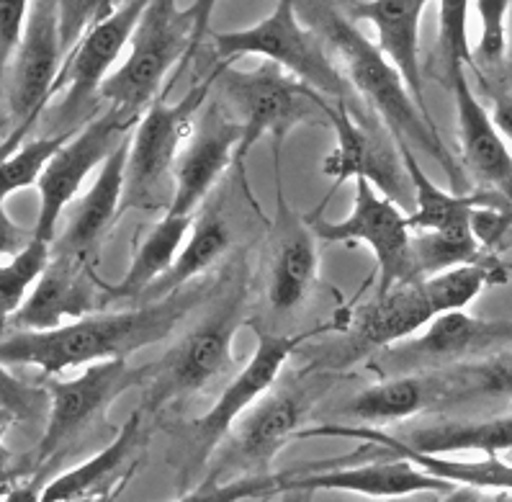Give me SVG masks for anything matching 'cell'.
I'll list each match as a JSON object with an SVG mask.
<instances>
[{"label":"cell","mask_w":512,"mask_h":502,"mask_svg":"<svg viewBox=\"0 0 512 502\" xmlns=\"http://www.w3.org/2000/svg\"><path fill=\"white\" fill-rule=\"evenodd\" d=\"M101 289L91 263L73 255H49L47 268L34 284L21 309L11 317L13 330H55L65 320H80L96 312Z\"/></svg>","instance_id":"2e32d148"},{"label":"cell","mask_w":512,"mask_h":502,"mask_svg":"<svg viewBox=\"0 0 512 502\" xmlns=\"http://www.w3.org/2000/svg\"><path fill=\"white\" fill-rule=\"evenodd\" d=\"M147 376H150V363L132 369L129 358H111V361L88 363V369L75 379H52L47 387V428L37 448L39 461L60 454L93 420L101 418L116 397L137 384H145Z\"/></svg>","instance_id":"8fae6325"},{"label":"cell","mask_w":512,"mask_h":502,"mask_svg":"<svg viewBox=\"0 0 512 502\" xmlns=\"http://www.w3.org/2000/svg\"><path fill=\"white\" fill-rule=\"evenodd\" d=\"M448 83L456 101L458 140L466 168L482 183L484 191L500 194L512 209V152L507 150L505 137L497 132L489 111L471 91L466 67L448 70Z\"/></svg>","instance_id":"d6986e66"},{"label":"cell","mask_w":512,"mask_h":502,"mask_svg":"<svg viewBox=\"0 0 512 502\" xmlns=\"http://www.w3.org/2000/svg\"><path fill=\"white\" fill-rule=\"evenodd\" d=\"M433 317L422 281L397 284L389 291H376L374 302L358 312L353 343L356 348H392L415 338Z\"/></svg>","instance_id":"cb8c5ba5"},{"label":"cell","mask_w":512,"mask_h":502,"mask_svg":"<svg viewBox=\"0 0 512 502\" xmlns=\"http://www.w3.org/2000/svg\"><path fill=\"white\" fill-rule=\"evenodd\" d=\"M492 88H497V91H492L494 111L489 116H492L497 132H500L505 140H510L512 145V73L502 75V78L497 80V85H492Z\"/></svg>","instance_id":"b9f144b4"},{"label":"cell","mask_w":512,"mask_h":502,"mask_svg":"<svg viewBox=\"0 0 512 502\" xmlns=\"http://www.w3.org/2000/svg\"><path fill=\"white\" fill-rule=\"evenodd\" d=\"M284 490H338L353 495L381 497V500H404L415 495H448L456 484L438 479L412 461L392 454V461H371V464L348 466V469H325V472L281 474Z\"/></svg>","instance_id":"ac0fdd59"},{"label":"cell","mask_w":512,"mask_h":502,"mask_svg":"<svg viewBox=\"0 0 512 502\" xmlns=\"http://www.w3.org/2000/svg\"><path fill=\"white\" fill-rule=\"evenodd\" d=\"M312 436H332V438H361L371 446H381L402 459L412 461L415 466L425 469L428 474L456 487H471V490H497L512 492V464L500 459V456H484V459H446V456L417 454L412 448L404 446L397 436H389L379 428H350V425H322V428L302 430V438Z\"/></svg>","instance_id":"7402d4cb"},{"label":"cell","mask_w":512,"mask_h":502,"mask_svg":"<svg viewBox=\"0 0 512 502\" xmlns=\"http://www.w3.org/2000/svg\"><path fill=\"white\" fill-rule=\"evenodd\" d=\"M242 129L227 111L214 103L206 106L199 127L173 168V199L168 214H193L219 181L240 147Z\"/></svg>","instance_id":"9a60e30c"},{"label":"cell","mask_w":512,"mask_h":502,"mask_svg":"<svg viewBox=\"0 0 512 502\" xmlns=\"http://www.w3.org/2000/svg\"><path fill=\"white\" fill-rule=\"evenodd\" d=\"M294 3L302 6V16L309 21V29L317 31L325 47L332 49L340 73L345 75L350 88L366 98L368 109L384 121L386 129L394 134V140L399 145L428 152L448 173L453 194H469L466 170H461L456 158L448 152L446 142L440 140L430 114L417 106L394 62L376 44L368 42L356 29V24L335 11L327 0H294Z\"/></svg>","instance_id":"7a4b0ae2"},{"label":"cell","mask_w":512,"mask_h":502,"mask_svg":"<svg viewBox=\"0 0 512 502\" xmlns=\"http://www.w3.org/2000/svg\"><path fill=\"white\" fill-rule=\"evenodd\" d=\"M73 502H106V495H93V497H80V500Z\"/></svg>","instance_id":"c3c4849f"},{"label":"cell","mask_w":512,"mask_h":502,"mask_svg":"<svg viewBox=\"0 0 512 502\" xmlns=\"http://www.w3.org/2000/svg\"><path fill=\"white\" fill-rule=\"evenodd\" d=\"M73 134L75 132H62L39 137V140L16 147V152H11L8 158L0 160V201L8 199L16 191H21V188L37 186L49 160L55 158L57 150Z\"/></svg>","instance_id":"e575fe53"},{"label":"cell","mask_w":512,"mask_h":502,"mask_svg":"<svg viewBox=\"0 0 512 502\" xmlns=\"http://www.w3.org/2000/svg\"><path fill=\"white\" fill-rule=\"evenodd\" d=\"M320 111L335 129L338 147L322 163V170L335 181L363 178L381 196L410 214L415 209V191L404 168L397 140L379 116L361 114L358 101H332L320 96Z\"/></svg>","instance_id":"8992f818"},{"label":"cell","mask_w":512,"mask_h":502,"mask_svg":"<svg viewBox=\"0 0 512 502\" xmlns=\"http://www.w3.org/2000/svg\"><path fill=\"white\" fill-rule=\"evenodd\" d=\"M62 62H65V49L60 39L57 0H31L24 37H21L19 49L13 52L6 73L8 106L16 119V132L0 145V160L8 158L21 145L31 124L52 101V85L60 75Z\"/></svg>","instance_id":"9c48e42d"},{"label":"cell","mask_w":512,"mask_h":502,"mask_svg":"<svg viewBox=\"0 0 512 502\" xmlns=\"http://www.w3.org/2000/svg\"><path fill=\"white\" fill-rule=\"evenodd\" d=\"M52 255V242L34 237L19 255L0 263V333L21 309Z\"/></svg>","instance_id":"836d02e7"},{"label":"cell","mask_w":512,"mask_h":502,"mask_svg":"<svg viewBox=\"0 0 512 502\" xmlns=\"http://www.w3.org/2000/svg\"><path fill=\"white\" fill-rule=\"evenodd\" d=\"M430 0H363L348 8V16L356 21H371L379 31V49L404 78L412 98L425 114V91H422L420 67V19Z\"/></svg>","instance_id":"603a6c76"},{"label":"cell","mask_w":512,"mask_h":502,"mask_svg":"<svg viewBox=\"0 0 512 502\" xmlns=\"http://www.w3.org/2000/svg\"><path fill=\"white\" fill-rule=\"evenodd\" d=\"M13 423H16V415H13L11 410H6V407H0V461L8 456L6 446H3V436H6V430L11 428Z\"/></svg>","instance_id":"bcb514c9"},{"label":"cell","mask_w":512,"mask_h":502,"mask_svg":"<svg viewBox=\"0 0 512 502\" xmlns=\"http://www.w3.org/2000/svg\"><path fill=\"white\" fill-rule=\"evenodd\" d=\"M381 502H410V500H381Z\"/></svg>","instance_id":"f907efd6"},{"label":"cell","mask_w":512,"mask_h":502,"mask_svg":"<svg viewBox=\"0 0 512 502\" xmlns=\"http://www.w3.org/2000/svg\"><path fill=\"white\" fill-rule=\"evenodd\" d=\"M217 3L219 0H193L191 6L183 11L188 16V21H191V47H188L186 62L191 60V57H196V49L201 47V42H204L206 34H209V21L211 16H214Z\"/></svg>","instance_id":"7bdbcfd3"},{"label":"cell","mask_w":512,"mask_h":502,"mask_svg":"<svg viewBox=\"0 0 512 502\" xmlns=\"http://www.w3.org/2000/svg\"><path fill=\"white\" fill-rule=\"evenodd\" d=\"M193 214H163V219L150 230V235L142 240V245L134 253L129 271L119 284H101V304L121 302V299H139L142 291L163 276L173 266L175 255L186 242L188 232L193 227Z\"/></svg>","instance_id":"484cf974"},{"label":"cell","mask_w":512,"mask_h":502,"mask_svg":"<svg viewBox=\"0 0 512 502\" xmlns=\"http://www.w3.org/2000/svg\"><path fill=\"white\" fill-rule=\"evenodd\" d=\"M245 286H235L201 325L165 353L163 361L150 363L147 376V410H163L183 394L201 392L232 363V340L242 325Z\"/></svg>","instance_id":"52a82bcc"},{"label":"cell","mask_w":512,"mask_h":502,"mask_svg":"<svg viewBox=\"0 0 512 502\" xmlns=\"http://www.w3.org/2000/svg\"><path fill=\"white\" fill-rule=\"evenodd\" d=\"M512 345V320H484L464 309L438 315L425 325V333L392 345L389 356L399 366L446 363L456 366L471 356L502 351Z\"/></svg>","instance_id":"e0dca14e"},{"label":"cell","mask_w":512,"mask_h":502,"mask_svg":"<svg viewBox=\"0 0 512 502\" xmlns=\"http://www.w3.org/2000/svg\"><path fill=\"white\" fill-rule=\"evenodd\" d=\"M281 492V477L273 474H250V477L232 479V482H219V479H206L196 490L183 495L175 502H237L250 500V497H268Z\"/></svg>","instance_id":"74e56055"},{"label":"cell","mask_w":512,"mask_h":502,"mask_svg":"<svg viewBox=\"0 0 512 502\" xmlns=\"http://www.w3.org/2000/svg\"><path fill=\"white\" fill-rule=\"evenodd\" d=\"M34 240V232L24 230L21 224L13 222L0 201V258H13Z\"/></svg>","instance_id":"ee69618b"},{"label":"cell","mask_w":512,"mask_h":502,"mask_svg":"<svg viewBox=\"0 0 512 502\" xmlns=\"http://www.w3.org/2000/svg\"><path fill=\"white\" fill-rule=\"evenodd\" d=\"M132 134V132H129ZM129 134L119 142L109 158L103 160L98 178L73 206L65 230L52 242V253L73 255L85 263H96L103 237L109 235L111 224L121 214L124 199V170H127Z\"/></svg>","instance_id":"ffe728a7"},{"label":"cell","mask_w":512,"mask_h":502,"mask_svg":"<svg viewBox=\"0 0 512 502\" xmlns=\"http://www.w3.org/2000/svg\"><path fill=\"white\" fill-rule=\"evenodd\" d=\"M312 230L327 242H366L379 266V291L420 281L412 261V230L407 224V212L381 196L363 178H356V199L350 217L340 222L312 217Z\"/></svg>","instance_id":"7c38bea8"},{"label":"cell","mask_w":512,"mask_h":502,"mask_svg":"<svg viewBox=\"0 0 512 502\" xmlns=\"http://www.w3.org/2000/svg\"><path fill=\"white\" fill-rule=\"evenodd\" d=\"M512 0H476L479 19H482V37L476 49H471V67L482 73L500 70L507 60V11Z\"/></svg>","instance_id":"d590c367"},{"label":"cell","mask_w":512,"mask_h":502,"mask_svg":"<svg viewBox=\"0 0 512 502\" xmlns=\"http://www.w3.org/2000/svg\"><path fill=\"white\" fill-rule=\"evenodd\" d=\"M435 402H443L438 371L404 374L363 389L353 397L348 412L366 423H394V420L412 418Z\"/></svg>","instance_id":"4316f807"},{"label":"cell","mask_w":512,"mask_h":502,"mask_svg":"<svg viewBox=\"0 0 512 502\" xmlns=\"http://www.w3.org/2000/svg\"><path fill=\"white\" fill-rule=\"evenodd\" d=\"M214 85L222 88L227 114L240 124L242 140L237 150L242 155L266 134L284 140L299 121L320 109V93L268 60L253 70H217Z\"/></svg>","instance_id":"ba28073f"},{"label":"cell","mask_w":512,"mask_h":502,"mask_svg":"<svg viewBox=\"0 0 512 502\" xmlns=\"http://www.w3.org/2000/svg\"><path fill=\"white\" fill-rule=\"evenodd\" d=\"M214 44L224 60L237 55L266 57L320 96L356 101L353 88L340 73L338 62L330 57L320 34L299 19L294 0H278L271 16L250 29L214 34Z\"/></svg>","instance_id":"277c9868"},{"label":"cell","mask_w":512,"mask_h":502,"mask_svg":"<svg viewBox=\"0 0 512 502\" xmlns=\"http://www.w3.org/2000/svg\"><path fill=\"white\" fill-rule=\"evenodd\" d=\"M0 502H3V497H0Z\"/></svg>","instance_id":"816d5d0a"},{"label":"cell","mask_w":512,"mask_h":502,"mask_svg":"<svg viewBox=\"0 0 512 502\" xmlns=\"http://www.w3.org/2000/svg\"><path fill=\"white\" fill-rule=\"evenodd\" d=\"M417 454H464L476 451L484 456H500L512 451V415L479 420V423H443L430 428H417L399 438Z\"/></svg>","instance_id":"83f0119b"},{"label":"cell","mask_w":512,"mask_h":502,"mask_svg":"<svg viewBox=\"0 0 512 502\" xmlns=\"http://www.w3.org/2000/svg\"><path fill=\"white\" fill-rule=\"evenodd\" d=\"M281 495H284V497H281L278 502H312L314 492H309V490H284Z\"/></svg>","instance_id":"7dc6e473"},{"label":"cell","mask_w":512,"mask_h":502,"mask_svg":"<svg viewBox=\"0 0 512 502\" xmlns=\"http://www.w3.org/2000/svg\"><path fill=\"white\" fill-rule=\"evenodd\" d=\"M507 279H510L507 268L494 255H484L482 261L461 263V266L435 273L430 279H422V291L433 307V315L438 317L466 309L482 294L484 286L505 284Z\"/></svg>","instance_id":"4dcf8cb0"},{"label":"cell","mask_w":512,"mask_h":502,"mask_svg":"<svg viewBox=\"0 0 512 502\" xmlns=\"http://www.w3.org/2000/svg\"><path fill=\"white\" fill-rule=\"evenodd\" d=\"M147 3L150 0H127L124 6L111 13L109 19H103L101 24L85 31L80 42L65 55L60 75L52 85V96L67 91L55 116L60 134L75 132V124L88 116V106L96 98L103 80L109 78L114 62L129 47V39H132Z\"/></svg>","instance_id":"4fadbf2b"},{"label":"cell","mask_w":512,"mask_h":502,"mask_svg":"<svg viewBox=\"0 0 512 502\" xmlns=\"http://www.w3.org/2000/svg\"><path fill=\"white\" fill-rule=\"evenodd\" d=\"M139 446H142V410L129 415L127 423L121 425L119 436L103 451H98L96 456H91L70 472L52 479L39 495V502H73L80 497L106 495L103 484L121 477L124 466L139 454Z\"/></svg>","instance_id":"d4e9b609"},{"label":"cell","mask_w":512,"mask_h":502,"mask_svg":"<svg viewBox=\"0 0 512 502\" xmlns=\"http://www.w3.org/2000/svg\"><path fill=\"white\" fill-rule=\"evenodd\" d=\"M494 502H512V492H502V495L497 497Z\"/></svg>","instance_id":"681fc988"},{"label":"cell","mask_w":512,"mask_h":502,"mask_svg":"<svg viewBox=\"0 0 512 502\" xmlns=\"http://www.w3.org/2000/svg\"><path fill=\"white\" fill-rule=\"evenodd\" d=\"M206 297L209 286L191 281L137 309L80 317L55 330H13L0 338V363L37 366L44 376H57L75 366L129 358V353L170 338Z\"/></svg>","instance_id":"6da1fadb"},{"label":"cell","mask_w":512,"mask_h":502,"mask_svg":"<svg viewBox=\"0 0 512 502\" xmlns=\"http://www.w3.org/2000/svg\"><path fill=\"white\" fill-rule=\"evenodd\" d=\"M438 502H479V492L471 490V487H456L448 495H440Z\"/></svg>","instance_id":"f6af8a7d"},{"label":"cell","mask_w":512,"mask_h":502,"mask_svg":"<svg viewBox=\"0 0 512 502\" xmlns=\"http://www.w3.org/2000/svg\"><path fill=\"white\" fill-rule=\"evenodd\" d=\"M127 0H57V16H60V39L65 55L80 42L91 26L109 19L116 8Z\"/></svg>","instance_id":"f35d334b"},{"label":"cell","mask_w":512,"mask_h":502,"mask_svg":"<svg viewBox=\"0 0 512 502\" xmlns=\"http://www.w3.org/2000/svg\"><path fill=\"white\" fill-rule=\"evenodd\" d=\"M307 335H260L253 358L245 369L224 387L219 400L211 405L204 418L196 420L191 428V464L201 466L214 448L229 436L232 425L242 412H247L263 394L271 392L273 382L286 366L294 351L304 343Z\"/></svg>","instance_id":"5bb4252c"},{"label":"cell","mask_w":512,"mask_h":502,"mask_svg":"<svg viewBox=\"0 0 512 502\" xmlns=\"http://www.w3.org/2000/svg\"><path fill=\"white\" fill-rule=\"evenodd\" d=\"M188 47L191 21L178 11V0H150L129 39V57L109 73L98 93L116 109L142 116L173 65H186Z\"/></svg>","instance_id":"5b68a950"},{"label":"cell","mask_w":512,"mask_h":502,"mask_svg":"<svg viewBox=\"0 0 512 502\" xmlns=\"http://www.w3.org/2000/svg\"><path fill=\"white\" fill-rule=\"evenodd\" d=\"M484 255L487 253H482V245L471 227L448 232H412V261L420 281L461 263L482 261Z\"/></svg>","instance_id":"d6a6232c"},{"label":"cell","mask_w":512,"mask_h":502,"mask_svg":"<svg viewBox=\"0 0 512 502\" xmlns=\"http://www.w3.org/2000/svg\"><path fill=\"white\" fill-rule=\"evenodd\" d=\"M309 410L307 392L276 389L263 394L258 405L242 412L229 433H235L237 461L253 466L255 474H268L273 456L289 443Z\"/></svg>","instance_id":"44dd1931"},{"label":"cell","mask_w":512,"mask_h":502,"mask_svg":"<svg viewBox=\"0 0 512 502\" xmlns=\"http://www.w3.org/2000/svg\"><path fill=\"white\" fill-rule=\"evenodd\" d=\"M49 405V394L34 389L29 384L13 379L6 371V363H0V407H6L16 415V420L34 418Z\"/></svg>","instance_id":"60d3db41"},{"label":"cell","mask_w":512,"mask_h":502,"mask_svg":"<svg viewBox=\"0 0 512 502\" xmlns=\"http://www.w3.org/2000/svg\"><path fill=\"white\" fill-rule=\"evenodd\" d=\"M443 400L512 397V345L479 361H464L438 371Z\"/></svg>","instance_id":"1f68e13d"},{"label":"cell","mask_w":512,"mask_h":502,"mask_svg":"<svg viewBox=\"0 0 512 502\" xmlns=\"http://www.w3.org/2000/svg\"><path fill=\"white\" fill-rule=\"evenodd\" d=\"M217 70L201 85H193L178 103H165V96H157L145 114L139 116L129 134L121 212L168 209L173 199V168L181 155L178 150L191 129V116L204 106L206 96L214 88Z\"/></svg>","instance_id":"3957f363"},{"label":"cell","mask_w":512,"mask_h":502,"mask_svg":"<svg viewBox=\"0 0 512 502\" xmlns=\"http://www.w3.org/2000/svg\"><path fill=\"white\" fill-rule=\"evenodd\" d=\"M466 19H469V0H440L438 47L446 73L453 67H471Z\"/></svg>","instance_id":"8d00e7d4"},{"label":"cell","mask_w":512,"mask_h":502,"mask_svg":"<svg viewBox=\"0 0 512 502\" xmlns=\"http://www.w3.org/2000/svg\"><path fill=\"white\" fill-rule=\"evenodd\" d=\"M139 121V114L124 109H106L103 114L93 116L78 134H73L57 155L47 163L42 178H39V217L34 224V237L55 242L57 222L62 212L73 204L80 194L88 173L101 168L103 160L119 147Z\"/></svg>","instance_id":"30bf717a"},{"label":"cell","mask_w":512,"mask_h":502,"mask_svg":"<svg viewBox=\"0 0 512 502\" xmlns=\"http://www.w3.org/2000/svg\"><path fill=\"white\" fill-rule=\"evenodd\" d=\"M31 0H0V85L6 80L13 52L19 49Z\"/></svg>","instance_id":"ab89813d"},{"label":"cell","mask_w":512,"mask_h":502,"mask_svg":"<svg viewBox=\"0 0 512 502\" xmlns=\"http://www.w3.org/2000/svg\"><path fill=\"white\" fill-rule=\"evenodd\" d=\"M229 248V227L219 212H206L201 219H193L191 235L183 242L178 255H175L173 266L152 281L142 297L145 302H155V299L168 297L170 291L181 289V286L191 284L193 279H199L201 273L217 261L219 255Z\"/></svg>","instance_id":"f1b7e54d"},{"label":"cell","mask_w":512,"mask_h":502,"mask_svg":"<svg viewBox=\"0 0 512 502\" xmlns=\"http://www.w3.org/2000/svg\"><path fill=\"white\" fill-rule=\"evenodd\" d=\"M317 276V248L312 232L296 224L281 237L273 258L271 279H268V299L276 312H289L302 304L309 286Z\"/></svg>","instance_id":"f546056e"}]
</instances>
